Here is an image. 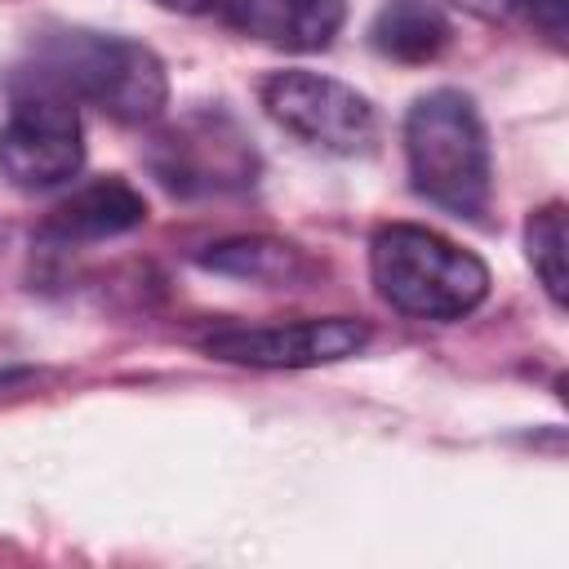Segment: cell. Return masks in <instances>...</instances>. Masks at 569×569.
I'll list each match as a JSON object with an SVG mask.
<instances>
[{
	"instance_id": "cell-1",
	"label": "cell",
	"mask_w": 569,
	"mask_h": 569,
	"mask_svg": "<svg viewBox=\"0 0 569 569\" xmlns=\"http://www.w3.org/2000/svg\"><path fill=\"white\" fill-rule=\"evenodd\" d=\"M9 89H49L71 102H89L120 124H151L169 107L164 62L129 36L89 27L40 31L13 67Z\"/></svg>"
},
{
	"instance_id": "cell-2",
	"label": "cell",
	"mask_w": 569,
	"mask_h": 569,
	"mask_svg": "<svg viewBox=\"0 0 569 569\" xmlns=\"http://www.w3.org/2000/svg\"><path fill=\"white\" fill-rule=\"evenodd\" d=\"M405 164L413 191L453 213L485 218L493 196V156L476 102L462 89H427L405 116Z\"/></svg>"
},
{
	"instance_id": "cell-3",
	"label": "cell",
	"mask_w": 569,
	"mask_h": 569,
	"mask_svg": "<svg viewBox=\"0 0 569 569\" xmlns=\"http://www.w3.org/2000/svg\"><path fill=\"white\" fill-rule=\"evenodd\" d=\"M369 276L378 298L413 320H462L489 298V267L418 222H387L373 231Z\"/></svg>"
},
{
	"instance_id": "cell-4",
	"label": "cell",
	"mask_w": 569,
	"mask_h": 569,
	"mask_svg": "<svg viewBox=\"0 0 569 569\" xmlns=\"http://www.w3.org/2000/svg\"><path fill=\"white\" fill-rule=\"evenodd\" d=\"M147 169L173 196H222L258 178L253 138L222 107H196L147 147Z\"/></svg>"
},
{
	"instance_id": "cell-5",
	"label": "cell",
	"mask_w": 569,
	"mask_h": 569,
	"mask_svg": "<svg viewBox=\"0 0 569 569\" xmlns=\"http://www.w3.org/2000/svg\"><path fill=\"white\" fill-rule=\"evenodd\" d=\"M84 164V124L71 98L49 89H13L0 124V178L18 191H53Z\"/></svg>"
},
{
	"instance_id": "cell-6",
	"label": "cell",
	"mask_w": 569,
	"mask_h": 569,
	"mask_svg": "<svg viewBox=\"0 0 569 569\" xmlns=\"http://www.w3.org/2000/svg\"><path fill=\"white\" fill-rule=\"evenodd\" d=\"M267 116L302 138L307 147H320V151H333V156H356V151H369L373 138H378V111L373 102L356 89V84H342L333 76H320V71H271L258 89Z\"/></svg>"
},
{
	"instance_id": "cell-7",
	"label": "cell",
	"mask_w": 569,
	"mask_h": 569,
	"mask_svg": "<svg viewBox=\"0 0 569 569\" xmlns=\"http://www.w3.org/2000/svg\"><path fill=\"white\" fill-rule=\"evenodd\" d=\"M204 356L249 369H316L351 360L369 347V325L351 316H325V320H293V325H236L218 329L204 342Z\"/></svg>"
},
{
	"instance_id": "cell-8",
	"label": "cell",
	"mask_w": 569,
	"mask_h": 569,
	"mask_svg": "<svg viewBox=\"0 0 569 569\" xmlns=\"http://www.w3.org/2000/svg\"><path fill=\"white\" fill-rule=\"evenodd\" d=\"M142 222H147V200L124 178H93V182L76 187L71 196H62L44 213L36 236L53 249H71V244L116 240Z\"/></svg>"
},
{
	"instance_id": "cell-9",
	"label": "cell",
	"mask_w": 569,
	"mask_h": 569,
	"mask_svg": "<svg viewBox=\"0 0 569 569\" xmlns=\"http://www.w3.org/2000/svg\"><path fill=\"white\" fill-rule=\"evenodd\" d=\"M213 9L240 36L276 49H293V53L329 49L347 22L342 0H218Z\"/></svg>"
},
{
	"instance_id": "cell-10",
	"label": "cell",
	"mask_w": 569,
	"mask_h": 569,
	"mask_svg": "<svg viewBox=\"0 0 569 569\" xmlns=\"http://www.w3.org/2000/svg\"><path fill=\"white\" fill-rule=\"evenodd\" d=\"M204 271L231 276V280H249V284H271V289H289V284H307L320 276V262L311 253H302L289 240L276 236H236L222 244H209L200 253Z\"/></svg>"
},
{
	"instance_id": "cell-11",
	"label": "cell",
	"mask_w": 569,
	"mask_h": 569,
	"mask_svg": "<svg viewBox=\"0 0 569 569\" xmlns=\"http://www.w3.org/2000/svg\"><path fill=\"white\" fill-rule=\"evenodd\" d=\"M453 27L436 0H387L369 22V44L391 62H431L449 49Z\"/></svg>"
},
{
	"instance_id": "cell-12",
	"label": "cell",
	"mask_w": 569,
	"mask_h": 569,
	"mask_svg": "<svg viewBox=\"0 0 569 569\" xmlns=\"http://www.w3.org/2000/svg\"><path fill=\"white\" fill-rule=\"evenodd\" d=\"M525 253H529V267L542 284V293L551 298V307H565L569 302V271H565V204L560 200L529 213Z\"/></svg>"
},
{
	"instance_id": "cell-13",
	"label": "cell",
	"mask_w": 569,
	"mask_h": 569,
	"mask_svg": "<svg viewBox=\"0 0 569 569\" xmlns=\"http://www.w3.org/2000/svg\"><path fill=\"white\" fill-rule=\"evenodd\" d=\"M453 9L480 18V22H520L533 27L538 36H547L556 49L565 44V9L569 0H449Z\"/></svg>"
},
{
	"instance_id": "cell-14",
	"label": "cell",
	"mask_w": 569,
	"mask_h": 569,
	"mask_svg": "<svg viewBox=\"0 0 569 569\" xmlns=\"http://www.w3.org/2000/svg\"><path fill=\"white\" fill-rule=\"evenodd\" d=\"M160 9H173V13H209L218 0H156Z\"/></svg>"
}]
</instances>
